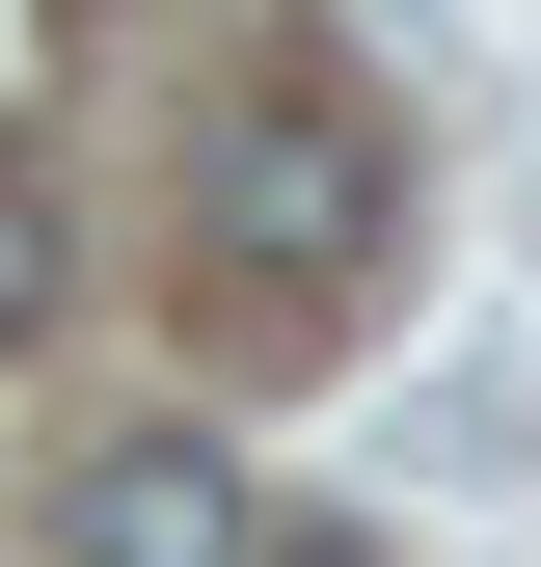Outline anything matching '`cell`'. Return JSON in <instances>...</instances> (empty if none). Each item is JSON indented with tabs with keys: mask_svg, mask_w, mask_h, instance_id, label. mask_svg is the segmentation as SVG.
Here are the masks:
<instances>
[{
	"mask_svg": "<svg viewBox=\"0 0 541 567\" xmlns=\"http://www.w3.org/2000/svg\"><path fill=\"white\" fill-rule=\"evenodd\" d=\"M54 567H244V460L217 433H109L82 514H54Z\"/></svg>",
	"mask_w": 541,
	"mask_h": 567,
	"instance_id": "7a4b0ae2",
	"label": "cell"
},
{
	"mask_svg": "<svg viewBox=\"0 0 541 567\" xmlns=\"http://www.w3.org/2000/svg\"><path fill=\"white\" fill-rule=\"evenodd\" d=\"M379 189H406V163H379V109L298 54V82H244V109H217V189H190V244H217L244 298H353V270H379Z\"/></svg>",
	"mask_w": 541,
	"mask_h": 567,
	"instance_id": "6da1fadb",
	"label": "cell"
},
{
	"mask_svg": "<svg viewBox=\"0 0 541 567\" xmlns=\"http://www.w3.org/2000/svg\"><path fill=\"white\" fill-rule=\"evenodd\" d=\"M28 324H54V189L0 163V351H28Z\"/></svg>",
	"mask_w": 541,
	"mask_h": 567,
	"instance_id": "3957f363",
	"label": "cell"
}]
</instances>
